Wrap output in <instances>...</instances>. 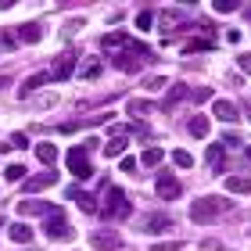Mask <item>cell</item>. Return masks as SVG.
Returning a JSON list of instances; mask_svg holds the SVG:
<instances>
[{
    "label": "cell",
    "instance_id": "cell-1",
    "mask_svg": "<svg viewBox=\"0 0 251 251\" xmlns=\"http://www.w3.org/2000/svg\"><path fill=\"white\" fill-rule=\"evenodd\" d=\"M129 212H133L129 198H126V194H122L119 187H108L104 201H100V219H126Z\"/></svg>",
    "mask_w": 251,
    "mask_h": 251
},
{
    "label": "cell",
    "instance_id": "cell-2",
    "mask_svg": "<svg viewBox=\"0 0 251 251\" xmlns=\"http://www.w3.org/2000/svg\"><path fill=\"white\" fill-rule=\"evenodd\" d=\"M230 208V198H194L190 201V219L194 223H208L212 215H219Z\"/></svg>",
    "mask_w": 251,
    "mask_h": 251
},
{
    "label": "cell",
    "instance_id": "cell-3",
    "mask_svg": "<svg viewBox=\"0 0 251 251\" xmlns=\"http://www.w3.org/2000/svg\"><path fill=\"white\" fill-rule=\"evenodd\" d=\"M65 162H68V173H72L75 179H90V173H94V165H90V147H86V144L68 147Z\"/></svg>",
    "mask_w": 251,
    "mask_h": 251
},
{
    "label": "cell",
    "instance_id": "cell-4",
    "mask_svg": "<svg viewBox=\"0 0 251 251\" xmlns=\"http://www.w3.org/2000/svg\"><path fill=\"white\" fill-rule=\"evenodd\" d=\"M43 233L50 237V241H72L75 237V226L65 219V212L58 208L54 215H47V226H43Z\"/></svg>",
    "mask_w": 251,
    "mask_h": 251
},
{
    "label": "cell",
    "instance_id": "cell-5",
    "mask_svg": "<svg viewBox=\"0 0 251 251\" xmlns=\"http://www.w3.org/2000/svg\"><path fill=\"white\" fill-rule=\"evenodd\" d=\"M154 194H158L162 201H176L179 194H183V187H179V179L169 173V169H162V173L154 176Z\"/></svg>",
    "mask_w": 251,
    "mask_h": 251
},
{
    "label": "cell",
    "instance_id": "cell-6",
    "mask_svg": "<svg viewBox=\"0 0 251 251\" xmlns=\"http://www.w3.org/2000/svg\"><path fill=\"white\" fill-rule=\"evenodd\" d=\"M94 248L97 251H119L122 248V233L111 230V226H100V230L94 233Z\"/></svg>",
    "mask_w": 251,
    "mask_h": 251
},
{
    "label": "cell",
    "instance_id": "cell-7",
    "mask_svg": "<svg viewBox=\"0 0 251 251\" xmlns=\"http://www.w3.org/2000/svg\"><path fill=\"white\" fill-rule=\"evenodd\" d=\"M75 58H79V54L68 50V54H61V58L54 61V68H50V79H54V83H65V79L75 72Z\"/></svg>",
    "mask_w": 251,
    "mask_h": 251
},
{
    "label": "cell",
    "instance_id": "cell-8",
    "mask_svg": "<svg viewBox=\"0 0 251 251\" xmlns=\"http://www.w3.org/2000/svg\"><path fill=\"white\" fill-rule=\"evenodd\" d=\"M54 183H58V173H54V169H43V173H36V176H25V190H29V194L47 190V187H54Z\"/></svg>",
    "mask_w": 251,
    "mask_h": 251
},
{
    "label": "cell",
    "instance_id": "cell-9",
    "mask_svg": "<svg viewBox=\"0 0 251 251\" xmlns=\"http://www.w3.org/2000/svg\"><path fill=\"white\" fill-rule=\"evenodd\" d=\"M68 198H72L75 204H79V208H83L86 215H94V212H100V204L94 201V194H86L83 187H68Z\"/></svg>",
    "mask_w": 251,
    "mask_h": 251
},
{
    "label": "cell",
    "instance_id": "cell-10",
    "mask_svg": "<svg viewBox=\"0 0 251 251\" xmlns=\"http://www.w3.org/2000/svg\"><path fill=\"white\" fill-rule=\"evenodd\" d=\"M169 226H173V219H169V215H162V212H158V215H147V219L140 223V233H165Z\"/></svg>",
    "mask_w": 251,
    "mask_h": 251
},
{
    "label": "cell",
    "instance_id": "cell-11",
    "mask_svg": "<svg viewBox=\"0 0 251 251\" xmlns=\"http://www.w3.org/2000/svg\"><path fill=\"white\" fill-rule=\"evenodd\" d=\"M212 115L219 122H237L241 111H237V104H230V100H212Z\"/></svg>",
    "mask_w": 251,
    "mask_h": 251
},
{
    "label": "cell",
    "instance_id": "cell-12",
    "mask_svg": "<svg viewBox=\"0 0 251 251\" xmlns=\"http://www.w3.org/2000/svg\"><path fill=\"white\" fill-rule=\"evenodd\" d=\"M179 22H183V11H179V7H165L162 15H158V25H162V32L179 29Z\"/></svg>",
    "mask_w": 251,
    "mask_h": 251
},
{
    "label": "cell",
    "instance_id": "cell-13",
    "mask_svg": "<svg viewBox=\"0 0 251 251\" xmlns=\"http://www.w3.org/2000/svg\"><path fill=\"white\" fill-rule=\"evenodd\" d=\"M40 36H43L40 22H22L18 25V43H40Z\"/></svg>",
    "mask_w": 251,
    "mask_h": 251
},
{
    "label": "cell",
    "instance_id": "cell-14",
    "mask_svg": "<svg viewBox=\"0 0 251 251\" xmlns=\"http://www.w3.org/2000/svg\"><path fill=\"white\" fill-rule=\"evenodd\" d=\"M18 212L22 215H54L58 208L47 204V201H18Z\"/></svg>",
    "mask_w": 251,
    "mask_h": 251
},
{
    "label": "cell",
    "instance_id": "cell-15",
    "mask_svg": "<svg viewBox=\"0 0 251 251\" xmlns=\"http://www.w3.org/2000/svg\"><path fill=\"white\" fill-rule=\"evenodd\" d=\"M204 162H208L215 173H223V162H226V151H223V144H212L208 151H204Z\"/></svg>",
    "mask_w": 251,
    "mask_h": 251
},
{
    "label": "cell",
    "instance_id": "cell-16",
    "mask_svg": "<svg viewBox=\"0 0 251 251\" xmlns=\"http://www.w3.org/2000/svg\"><path fill=\"white\" fill-rule=\"evenodd\" d=\"M183 97H187V86H183V83H176V86L165 94V100H162V111H173V108H176Z\"/></svg>",
    "mask_w": 251,
    "mask_h": 251
},
{
    "label": "cell",
    "instance_id": "cell-17",
    "mask_svg": "<svg viewBox=\"0 0 251 251\" xmlns=\"http://www.w3.org/2000/svg\"><path fill=\"white\" fill-rule=\"evenodd\" d=\"M226 190L230 194H251V179L248 176H226Z\"/></svg>",
    "mask_w": 251,
    "mask_h": 251
},
{
    "label": "cell",
    "instance_id": "cell-18",
    "mask_svg": "<svg viewBox=\"0 0 251 251\" xmlns=\"http://www.w3.org/2000/svg\"><path fill=\"white\" fill-rule=\"evenodd\" d=\"M36 158H40V162H43V165H47V169H50L54 162H58V147H54V144H47V140H43V144L36 147Z\"/></svg>",
    "mask_w": 251,
    "mask_h": 251
},
{
    "label": "cell",
    "instance_id": "cell-19",
    "mask_svg": "<svg viewBox=\"0 0 251 251\" xmlns=\"http://www.w3.org/2000/svg\"><path fill=\"white\" fill-rule=\"evenodd\" d=\"M47 79H50V72H40V75H29V79H25V83H22V90H18V94H22V97H29V94H32V90H40L43 83H47Z\"/></svg>",
    "mask_w": 251,
    "mask_h": 251
},
{
    "label": "cell",
    "instance_id": "cell-20",
    "mask_svg": "<svg viewBox=\"0 0 251 251\" xmlns=\"http://www.w3.org/2000/svg\"><path fill=\"white\" fill-rule=\"evenodd\" d=\"M11 241H15V244H29L32 241V226L15 223V226H11Z\"/></svg>",
    "mask_w": 251,
    "mask_h": 251
},
{
    "label": "cell",
    "instance_id": "cell-21",
    "mask_svg": "<svg viewBox=\"0 0 251 251\" xmlns=\"http://www.w3.org/2000/svg\"><path fill=\"white\" fill-rule=\"evenodd\" d=\"M126 108H129V111H133L136 119H147V115H151V111H154V104H151V100H140V97H136V100H129V104H126Z\"/></svg>",
    "mask_w": 251,
    "mask_h": 251
},
{
    "label": "cell",
    "instance_id": "cell-22",
    "mask_svg": "<svg viewBox=\"0 0 251 251\" xmlns=\"http://www.w3.org/2000/svg\"><path fill=\"white\" fill-rule=\"evenodd\" d=\"M162 158H165V151H162V147H147L140 162H144L147 169H158V165H162Z\"/></svg>",
    "mask_w": 251,
    "mask_h": 251
},
{
    "label": "cell",
    "instance_id": "cell-23",
    "mask_svg": "<svg viewBox=\"0 0 251 251\" xmlns=\"http://www.w3.org/2000/svg\"><path fill=\"white\" fill-rule=\"evenodd\" d=\"M136 29H140V32H151L154 29V11L151 7H140V15H136Z\"/></svg>",
    "mask_w": 251,
    "mask_h": 251
},
{
    "label": "cell",
    "instance_id": "cell-24",
    "mask_svg": "<svg viewBox=\"0 0 251 251\" xmlns=\"http://www.w3.org/2000/svg\"><path fill=\"white\" fill-rule=\"evenodd\" d=\"M111 61H115L119 72H136V68H140V61H136V58H126V50H122V54H115Z\"/></svg>",
    "mask_w": 251,
    "mask_h": 251
},
{
    "label": "cell",
    "instance_id": "cell-25",
    "mask_svg": "<svg viewBox=\"0 0 251 251\" xmlns=\"http://www.w3.org/2000/svg\"><path fill=\"white\" fill-rule=\"evenodd\" d=\"M4 179H7V183H22V179H25V165L11 162V165L4 169Z\"/></svg>",
    "mask_w": 251,
    "mask_h": 251
},
{
    "label": "cell",
    "instance_id": "cell-26",
    "mask_svg": "<svg viewBox=\"0 0 251 251\" xmlns=\"http://www.w3.org/2000/svg\"><path fill=\"white\" fill-rule=\"evenodd\" d=\"M126 43H129L126 32H108L104 36V50H119V47H126Z\"/></svg>",
    "mask_w": 251,
    "mask_h": 251
},
{
    "label": "cell",
    "instance_id": "cell-27",
    "mask_svg": "<svg viewBox=\"0 0 251 251\" xmlns=\"http://www.w3.org/2000/svg\"><path fill=\"white\" fill-rule=\"evenodd\" d=\"M190 133L194 136H208V115H194L190 119Z\"/></svg>",
    "mask_w": 251,
    "mask_h": 251
},
{
    "label": "cell",
    "instance_id": "cell-28",
    "mask_svg": "<svg viewBox=\"0 0 251 251\" xmlns=\"http://www.w3.org/2000/svg\"><path fill=\"white\" fill-rule=\"evenodd\" d=\"M165 86H169L165 75H147L144 79V90H151V94H158V90H165Z\"/></svg>",
    "mask_w": 251,
    "mask_h": 251
},
{
    "label": "cell",
    "instance_id": "cell-29",
    "mask_svg": "<svg viewBox=\"0 0 251 251\" xmlns=\"http://www.w3.org/2000/svg\"><path fill=\"white\" fill-rule=\"evenodd\" d=\"M173 162H176L179 169H190V165H194V154L183 151V147H176V151H173Z\"/></svg>",
    "mask_w": 251,
    "mask_h": 251
},
{
    "label": "cell",
    "instance_id": "cell-30",
    "mask_svg": "<svg viewBox=\"0 0 251 251\" xmlns=\"http://www.w3.org/2000/svg\"><path fill=\"white\" fill-rule=\"evenodd\" d=\"M122 151H126V140H108L104 144V154L108 158H122Z\"/></svg>",
    "mask_w": 251,
    "mask_h": 251
},
{
    "label": "cell",
    "instance_id": "cell-31",
    "mask_svg": "<svg viewBox=\"0 0 251 251\" xmlns=\"http://www.w3.org/2000/svg\"><path fill=\"white\" fill-rule=\"evenodd\" d=\"M79 75H83V79H100V61H86Z\"/></svg>",
    "mask_w": 251,
    "mask_h": 251
},
{
    "label": "cell",
    "instance_id": "cell-32",
    "mask_svg": "<svg viewBox=\"0 0 251 251\" xmlns=\"http://www.w3.org/2000/svg\"><path fill=\"white\" fill-rule=\"evenodd\" d=\"M212 11H219V15H230V11H237V0H215Z\"/></svg>",
    "mask_w": 251,
    "mask_h": 251
},
{
    "label": "cell",
    "instance_id": "cell-33",
    "mask_svg": "<svg viewBox=\"0 0 251 251\" xmlns=\"http://www.w3.org/2000/svg\"><path fill=\"white\" fill-rule=\"evenodd\" d=\"M215 43L212 40H194V43H183V50H212Z\"/></svg>",
    "mask_w": 251,
    "mask_h": 251
},
{
    "label": "cell",
    "instance_id": "cell-34",
    "mask_svg": "<svg viewBox=\"0 0 251 251\" xmlns=\"http://www.w3.org/2000/svg\"><path fill=\"white\" fill-rule=\"evenodd\" d=\"M11 147H18V151H25V147H29V136H25V133H11Z\"/></svg>",
    "mask_w": 251,
    "mask_h": 251
},
{
    "label": "cell",
    "instance_id": "cell-35",
    "mask_svg": "<svg viewBox=\"0 0 251 251\" xmlns=\"http://www.w3.org/2000/svg\"><path fill=\"white\" fill-rule=\"evenodd\" d=\"M83 25H86V18H68V25H65V36H68V32H79Z\"/></svg>",
    "mask_w": 251,
    "mask_h": 251
},
{
    "label": "cell",
    "instance_id": "cell-36",
    "mask_svg": "<svg viewBox=\"0 0 251 251\" xmlns=\"http://www.w3.org/2000/svg\"><path fill=\"white\" fill-rule=\"evenodd\" d=\"M119 169H122V173H136V158H129V154H126L122 162H119Z\"/></svg>",
    "mask_w": 251,
    "mask_h": 251
},
{
    "label": "cell",
    "instance_id": "cell-37",
    "mask_svg": "<svg viewBox=\"0 0 251 251\" xmlns=\"http://www.w3.org/2000/svg\"><path fill=\"white\" fill-rule=\"evenodd\" d=\"M223 147H241V136L237 133H223Z\"/></svg>",
    "mask_w": 251,
    "mask_h": 251
},
{
    "label": "cell",
    "instance_id": "cell-38",
    "mask_svg": "<svg viewBox=\"0 0 251 251\" xmlns=\"http://www.w3.org/2000/svg\"><path fill=\"white\" fill-rule=\"evenodd\" d=\"M237 65H241V72L251 75V54H237Z\"/></svg>",
    "mask_w": 251,
    "mask_h": 251
},
{
    "label": "cell",
    "instance_id": "cell-39",
    "mask_svg": "<svg viewBox=\"0 0 251 251\" xmlns=\"http://www.w3.org/2000/svg\"><path fill=\"white\" fill-rule=\"evenodd\" d=\"M54 104H58V94H43L40 97V108H54Z\"/></svg>",
    "mask_w": 251,
    "mask_h": 251
},
{
    "label": "cell",
    "instance_id": "cell-40",
    "mask_svg": "<svg viewBox=\"0 0 251 251\" xmlns=\"http://www.w3.org/2000/svg\"><path fill=\"white\" fill-rule=\"evenodd\" d=\"M223 244L219 241H212V237H208V241H201V251H219Z\"/></svg>",
    "mask_w": 251,
    "mask_h": 251
},
{
    "label": "cell",
    "instance_id": "cell-41",
    "mask_svg": "<svg viewBox=\"0 0 251 251\" xmlns=\"http://www.w3.org/2000/svg\"><path fill=\"white\" fill-rule=\"evenodd\" d=\"M154 251H179V244H154Z\"/></svg>",
    "mask_w": 251,
    "mask_h": 251
},
{
    "label": "cell",
    "instance_id": "cell-42",
    "mask_svg": "<svg viewBox=\"0 0 251 251\" xmlns=\"http://www.w3.org/2000/svg\"><path fill=\"white\" fill-rule=\"evenodd\" d=\"M244 154H248V158H251V147H244Z\"/></svg>",
    "mask_w": 251,
    "mask_h": 251
},
{
    "label": "cell",
    "instance_id": "cell-43",
    "mask_svg": "<svg viewBox=\"0 0 251 251\" xmlns=\"http://www.w3.org/2000/svg\"><path fill=\"white\" fill-rule=\"evenodd\" d=\"M0 230H4V219H0Z\"/></svg>",
    "mask_w": 251,
    "mask_h": 251
},
{
    "label": "cell",
    "instance_id": "cell-44",
    "mask_svg": "<svg viewBox=\"0 0 251 251\" xmlns=\"http://www.w3.org/2000/svg\"><path fill=\"white\" fill-rule=\"evenodd\" d=\"M248 119H251V108H248Z\"/></svg>",
    "mask_w": 251,
    "mask_h": 251
},
{
    "label": "cell",
    "instance_id": "cell-45",
    "mask_svg": "<svg viewBox=\"0 0 251 251\" xmlns=\"http://www.w3.org/2000/svg\"><path fill=\"white\" fill-rule=\"evenodd\" d=\"M0 83H4V79H0Z\"/></svg>",
    "mask_w": 251,
    "mask_h": 251
}]
</instances>
